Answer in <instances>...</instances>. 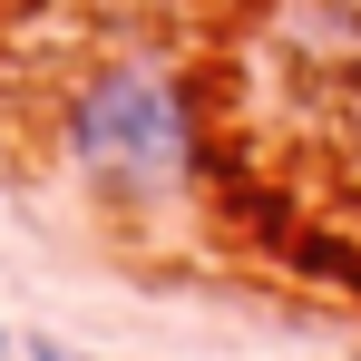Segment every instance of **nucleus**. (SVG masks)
<instances>
[{"mask_svg": "<svg viewBox=\"0 0 361 361\" xmlns=\"http://www.w3.org/2000/svg\"><path fill=\"white\" fill-rule=\"evenodd\" d=\"M59 157H68L88 185L137 195V205L176 195L185 166H195V118H185L176 68L118 59V68H98V78H78L68 108H59Z\"/></svg>", "mask_w": 361, "mask_h": 361, "instance_id": "obj_1", "label": "nucleus"}, {"mask_svg": "<svg viewBox=\"0 0 361 361\" xmlns=\"http://www.w3.org/2000/svg\"><path fill=\"white\" fill-rule=\"evenodd\" d=\"M30 361H98V352H68V342H30Z\"/></svg>", "mask_w": 361, "mask_h": 361, "instance_id": "obj_2", "label": "nucleus"}, {"mask_svg": "<svg viewBox=\"0 0 361 361\" xmlns=\"http://www.w3.org/2000/svg\"><path fill=\"white\" fill-rule=\"evenodd\" d=\"M0 361H10V332H0Z\"/></svg>", "mask_w": 361, "mask_h": 361, "instance_id": "obj_3", "label": "nucleus"}]
</instances>
